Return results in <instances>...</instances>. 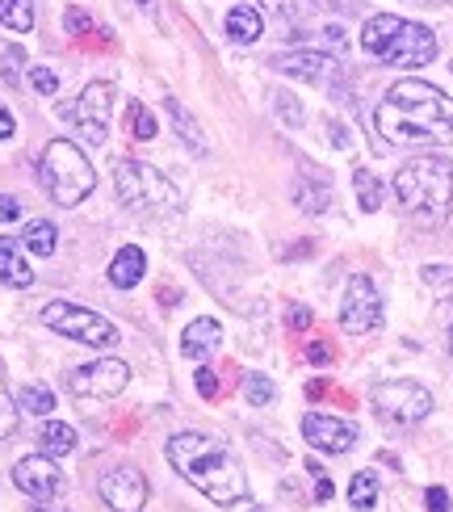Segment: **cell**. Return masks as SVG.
<instances>
[{"instance_id": "1", "label": "cell", "mask_w": 453, "mask_h": 512, "mask_svg": "<svg viewBox=\"0 0 453 512\" xmlns=\"http://www.w3.org/2000/svg\"><path fill=\"white\" fill-rule=\"evenodd\" d=\"M378 135L395 147H428L453 143V101L424 80H399L374 110Z\"/></svg>"}, {"instance_id": "2", "label": "cell", "mask_w": 453, "mask_h": 512, "mask_svg": "<svg viewBox=\"0 0 453 512\" xmlns=\"http://www.w3.org/2000/svg\"><path fill=\"white\" fill-rule=\"evenodd\" d=\"M168 462L185 483H193L206 500L214 504H240L248 500V475L244 466L235 462V454L219 437L206 433H177L168 437Z\"/></svg>"}, {"instance_id": "3", "label": "cell", "mask_w": 453, "mask_h": 512, "mask_svg": "<svg viewBox=\"0 0 453 512\" xmlns=\"http://www.w3.org/2000/svg\"><path fill=\"white\" fill-rule=\"evenodd\" d=\"M395 198L407 219L420 227H441L453 202V164L441 156H416L395 173Z\"/></svg>"}, {"instance_id": "4", "label": "cell", "mask_w": 453, "mask_h": 512, "mask_svg": "<svg viewBox=\"0 0 453 512\" xmlns=\"http://www.w3.org/2000/svg\"><path fill=\"white\" fill-rule=\"evenodd\" d=\"M361 47L382 63H395V68H424V63L437 59V34L428 26H420V21L378 13V17L365 21Z\"/></svg>"}, {"instance_id": "5", "label": "cell", "mask_w": 453, "mask_h": 512, "mask_svg": "<svg viewBox=\"0 0 453 512\" xmlns=\"http://www.w3.org/2000/svg\"><path fill=\"white\" fill-rule=\"evenodd\" d=\"M38 181L51 194V202H59V206H80L97 189L93 164L72 139H51L47 143V152H42V160H38Z\"/></svg>"}, {"instance_id": "6", "label": "cell", "mask_w": 453, "mask_h": 512, "mask_svg": "<svg viewBox=\"0 0 453 512\" xmlns=\"http://www.w3.org/2000/svg\"><path fill=\"white\" fill-rule=\"evenodd\" d=\"M114 185H118V198L131 210H139V215H168V210L181 206V189L160 168H151L143 160H118Z\"/></svg>"}, {"instance_id": "7", "label": "cell", "mask_w": 453, "mask_h": 512, "mask_svg": "<svg viewBox=\"0 0 453 512\" xmlns=\"http://www.w3.org/2000/svg\"><path fill=\"white\" fill-rule=\"evenodd\" d=\"M42 324L59 336H68V340H80V345H93V349L118 345V328L110 319L89 311V307H76V303H47L42 307Z\"/></svg>"}, {"instance_id": "8", "label": "cell", "mask_w": 453, "mask_h": 512, "mask_svg": "<svg viewBox=\"0 0 453 512\" xmlns=\"http://www.w3.org/2000/svg\"><path fill=\"white\" fill-rule=\"evenodd\" d=\"M374 408L391 424H420L433 412V395L412 378H395V382H378L374 387Z\"/></svg>"}, {"instance_id": "9", "label": "cell", "mask_w": 453, "mask_h": 512, "mask_svg": "<svg viewBox=\"0 0 453 512\" xmlns=\"http://www.w3.org/2000/svg\"><path fill=\"white\" fill-rule=\"evenodd\" d=\"M110 110H114V84L110 80H93L89 89L80 93V101L63 105L59 114L72 118L80 126V135L97 147V143H105V135H110Z\"/></svg>"}, {"instance_id": "10", "label": "cell", "mask_w": 453, "mask_h": 512, "mask_svg": "<svg viewBox=\"0 0 453 512\" xmlns=\"http://www.w3.org/2000/svg\"><path fill=\"white\" fill-rule=\"evenodd\" d=\"M126 382H131V366L118 357L89 361V366H76L68 374V387L80 399H114L118 391H126Z\"/></svg>"}, {"instance_id": "11", "label": "cell", "mask_w": 453, "mask_h": 512, "mask_svg": "<svg viewBox=\"0 0 453 512\" xmlns=\"http://www.w3.org/2000/svg\"><path fill=\"white\" fill-rule=\"evenodd\" d=\"M382 324V298L374 290V282L365 273H353L349 286H344V303H340V328L344 332H374Z\"/></svg>"}, {"instance_id": "12", "label": "cell", "mask_w": 453, "mask_h": 512, "mask_svg": "<svg viewBox=\"0 0 453 512\" xmlns=\"http://www.w3.org/2000/svg\"><path fill=\"white\" fill-rule=\"evenodd\" d=\"M97 492H101V500L110 504L114 512H143V504H147V479H143L139 466H110V471L101 475Z\"/></svg>"}, {"instance_id": "13", "label": "cell", "mask_w": 453, "mask_h": 512, "mask_svg": "<svg viewBox=\"0 0 453 512\" xmlns=\"http://www.w3.org/2000/svg\"><path fill=\"white\" fill-rule=\"evenodd\" d=\"M13 483H17V492H26L30 500H55L59 496V466L51 462V454H30V458H21L13 466Z\"/></svg>"}, {"instance_id": "14", "label": "cell", "mask_w": 453, "mask_h": 512, "mask_svg": "<svg viewBox=\"0 0 453 512\" xmlns=\"http://www.w3.org/2000/svg\"><path fill=\"white\" fill-rule=\"evenodd\" d=\"M302 437H307V445H315V450L323 454H349L353 450V441H357V429L353 424H344L336 416H302Z\"/></svg>"}, {"instance_id": "15", "label": "cell", "mask_w": 453, "mask_h": 512, "mask_svg": "<svg viewBox=\"0 0 453 512\" xmlns=\"http://www.w3.org/2000/svg\"><path fill=\"white\" fill-rule=\"evenodd\" d=\"M273 68L282 76H294V80H311V84H332L340 76L336 59L332 55H315V51H290V55H277Z\"/></svg>"}, {"instance_id": "16", "label": "cell", "mask_w": 453, "mask_h": 512, "mask_svg": "<svg viewBox=\"0 0 453 512\" xmlns=\"http://www.w3.org/2000/svg\"><path fill=\"white\" fill-rule=\"evenodd\" d=\"M219 336H223L219 319H193V324L185 328V336H181V353L189 361H206L214 349H219Z\"/></svg>"}, {"instance_id": "17", "label": "cell", "mask_w": 453, "mask_h": 512, "mask_svg": "<svg viewBox=\"0 0 453 512\" xmlns=\"http://www.w3.org/2000/svg\"><path fill=\"white\" fill-rule=\"evenodd\" d=\"M0 282L13 286V290H30L34 286V269L30 261L21 256V244L17 240H0Z\"/></svg>"}, {"instance_id": "18", "label": "cell", "mask_w": 453, "mask_h": 512, "mask_svg": "<svg viewBox=\"0 0 453 512\" xmlns=\"http://www.w3.org/2000/svg\"><path fill=\"white\" fill-rule=\"evenodd\" d=\"M143 269H147V256H143V248L126 244V248H118L114 265H110V282H114L118 290H135V286L143 282Z\"/></svg>"}, {"instance_id": "19", "label": "cell", "mask_w": 453, "mask_h": 512, "mask_svg": "<svg viewBox=\"0 0 453 512\" xmlns=\"http://www.w3.org/2000/svg\"><path fill=\"white\" fill-rule=\"evenodd\" d=\"M265 34V17H261V9H252V5H235L231 13H227V38L231 42H256Z\"/></svg>"}, {"instance_id": "20", "label": "cell", "mask_w": 453, "mask_h": 512, "mask_svg": "<svg viewBox=\"0 0 453 512\" xmlns=\"http://www.w3.org/2000/svg\"><path fill=\"white\" fill-rule=\"evenodd\" d=\"M294 202H298V210H307V215H323L328 202H332V185L328 181H315L311 173L298 177L294 181Z\"/></svg>"}, {"instance_id": "21", "label": "cell", "mask_w": 453, "mask_h": 512, "mask_svg": "<svg viewBox=\"0 0 453 512\" xmlns=\"http://www.w3.org/2000/svg\"><path fill=\"white\" fill-rule=\"evenodd\" d=\"M38 445H42V454L63 458V454H72V450H76V429H72V424L47 420V424L38 429Z\"/></svg>"}, {"instance_id": "22", "label": "cell", "mask_w": 453, "mask_h": 512, "mask_svg": "<svg viewBox=\"0 0 453 512\" xmlns=\"http://www.w3.org/2000/svg\"><path fill=\"white\" fill-rule=\"evenodd\" d=\"M164 110H168L172 126H177L181 143H185V147H193V152H198V156H206V139H202V126H198V122H193V118L185 114V105H181L177 97H168V101H164Z\"/></svg>"}, {"instance_id": "23", "label": "cell", "mask_w": 453, "mask_h": 512, "mask_svg": "<svg viewBox=\"0 0 453 512\" xmlns=\"http://www.w3.org/2000/svg\"><path fill=\"white\" fill-rule=\"evenodd\" d=\"M21 244H26L30 252H38V256H55L59 231H55L47 219H34V223H26V236H21Z\"/></svg>"}, {"instance_id": "24", "label": "cell", "mask_w": 453, "mask_h": 512, "mask_svg": "<svg viewBox=\"0 0 453 512\" xmlns=\"http://www.w3.org/2000/svg\"><path fill=\"white\" fill-rule=\"evenodd\" d=\"M0 26H9L13 34L34 30V5L30 0H0Z\"/></svg>"}, {"instance_id": "25", "label": "cell", "mask_w": 453, "mask_h": 512, "mask_svg": "<svg viewBox=\"0 0 453 512\" xmlns=\"http://www.w3.org/2000/svg\"><path fill=\"white\" fill-rule=\"evenodd\" d=\"M17 403H21V412H30V416H51L55 412V395H51V387H42V382L21 387Z\"/></svg>"}, {"instance_id": "26", "label": "cell", "mask_w": 453, "mask_h": 512, "mask_svg": "<svg viewBox=\"0 0 453 512\" xmlns=\"http://www.w3.org/2000/svg\"><path fill=\"white\" fill-rule=\"evenodd\" d=\"M353 189H357V202H361L365 215H374V210L382 206V185H378V177L370 173V168H357V173H353Z\"/></svg>"}, {"instance_id": "27", "label": "cell", "mask_w": 453, "mask_h": 512, "mask_svg": "<svg viewBox=\"0 0 453 512\" xmlns=\"http://www.w3.org/2000/svg\"><path fill=\"white\" fill-rule=\"evenodd\" d=\"M17 424H21V403L9 395V387H5V370H0V441L17 437Z\"/></svg>"}, {"instance_id": "28", "label": "cell", "mask_w": 453, "mask_h": 512, "mask_svg": "<svg viewBox=\"0 0 453 512\" xmlns=\"http://www.w3.org/2000/svg\"><path fill=\"white\" fill-rule=\"evenodd\" d=\"M349 504H353L357 512H370V508L378 504V479H374L370 471L353 475V483H349Z\"/></svg>"}, {"instance_id": "29", "label": "cell", "mask_w": 453, "mask_h": 512, "mask_svg": "<svg viewBox=\"0 0 453 512\" xmlns=\"http://www.w3.org/2000/svg\"><path fill=\"white\" fill-rule=\"evenodd\" d=\"M126 118H131V135H135L139 143H147V139H156V135H160V122L147 114V105L131 101V105H126Z\"/></svg>"}, {"instance_id": "30", "label": "cell", "mask_w": 453, "mask_h": 512, "mask_svg": "<svg viewBox=\"0 0 453 512\" xmlns=\"http://www.w3.org/2000/svg\"><path fill=\"white\" fill-rule=\"evenodd\" d=\"M244 395H248V403H256V408H265V403H273V382L265 374H248Z\"/></svg>"}, {"instance_id": "31", "label": "cell", "mask_w": 453, "mask_h": 512, "mask_svg": "<svg viewBox=\"0 0 453 512\" xmlns=\"http://www.w3.org/2000/svg\"><path fill=\"white\" fill-rule=\"evenodd\" d=\"M30 84H34V93H42V97L59 93V76L51 68H30Z\"/></svg>"}, {"instance_id": "32", "label": "cell", "mask_w": 453, "mask_h": 512, "mask_svg": "<svg viewBox=\"0 0 453 512\" xmlns=\"http://www.w3.org/2000/svg\"><path fill=\"white\" fill-rule=\"evenodd\" d=\"M63 26H68V34H93V17L84 13L80 5H68V13H63Z\"/></svg>"}, {"instance_id": "33", "label": "cell", "mask_w": 453, "mask_h": 512, "mask_svg": "<svg viewBox=\"0 0 453 512\" xmlns=\"http://www.w3.org/2000/svg\"><path fill=\"white\" fill-rule=\"evenodd\" d=\"M193 382H198V395H202V399L219 395V378H214V370H198V374H193Z\"/></svg>"}, {"instance_id": "34", "label": "cell", "mask_w": 453, "mask_h": 512, "mask_svg": "<svg viewBox=\"0 0 453 512\" xmlns=\"http://www.w3.org/2000/svg\"><path fill=\"white\" fill-rule=\"evenodd\" d=\"M424 504H428V512H449V492H445V487H428Z\"/></svg>"}, {"instance_id": "35", "label": "cell", "mask_w": 453, "mask_h": 512, "mask_svg": "<svg viewBox=\"0 0 453 512\" xmlns=\"http://www.w3.org/2000/svg\"><path fill=\"white\" fill-rule=\"evenodd\" d=\"M13 219H21V202L9 198V194H0V223H13Z\"/></svg>"}, {"instance_id": "36", "label": "cell", "mask_w": 453, "mask_h": 512, "mask_svg": "<svg viewBox=\"0 0 453 512\" xmlns=\"http://www.w3.org/2000/svg\"><path fill=\"white\" fill-rule=\"evenodd\" d=\"M424 282L445 286V282H453V269H449V265H428V269H424Z\"/></svg>"}, {"instance_id": "37", "label": "cell", "mask_w": 453, "mask_h": 512, "mask_svg": "<svg viewBox=\"0 0 453 512\" xmlns=\"http://www.w3.org/2000/svg\"><path fill=\"white\" fill-rule=\"evenodd\" d=\"M273 101H277V110H282V118H286V122H294V126L302 122V110H298V105H290V97H286V93H277Z\"/></svg>"}, {"instance_id": "38", "label": "cell", "mask_w": 453, "mask_h": 512, "mask_svg": "<svg viewBox=\"0 0 453 512\" xmlns=\"http://www.w3.org/2000/svg\"><path fill=\"white\" fill-rule=\"evenodd\" d=\"M17 63H26V55H21L17 47H9V51H5V80H9V84H17Z\"/></svg>"}, {"instance_id": "39", "label": "cell", "mask_w": 453, "mask_h": 512, "mask_svg": "<svg viewBox=\"0 0 453 512\" xmlns=\"http://www.w3.org/2000/svg\"><path fill=\"white\" fill-rule=\"evenodd\" d=\"M307 357L315 361V366H328V361H332V349H328V345H323V340H315V345L307 349Z\"/></svg>"}, {"instance_id": "40", "label": "cell", "mask_w": 453, "mask_h": 512, "mask_svg": "<svg viewBox=\"0 0 453 512\" xmlns=\"http://www.w3.org/2000/svg\"><path fill=\"white\" fill-rule=\"evenodd\" d=\"M332 492H336V487H332V479L315 475V500H319V504H328V500H332Z\"/></svg>"}, {"instance_id": "41", "label": "cell", "mask_w": 453, "mask_h": 512, "mask_svg": "<svg viewBox=\"0 0 453 512\" xmlns=\"http://www.w3.org/2000/svg\"><path fill=\"white\" fill-rule=\"evenodd\" d=\"M290 328H311V311L307 307H290Z\"/></svg>"}, {"instance_id": "42", "label": "cell", "mask_w": 453, "mask_h": 512, "mask_svg": "<svg viewBox=\"0 0 453 512\" xmlns=\"http://www.w3.org/2000/svg\"><path fill=\"white\" fill-rule=\"evenodd\" d=\"M13 131H17V126H13V114L5 110V105H0V139H13Z\"/></svg>"}, {"instance_id": "43", "label": "cell", "mask_w": 453, "mask_h": 512, "mask_svg": "<svg viewBox=\"0 0 453 512\" xmlns=\"http://www.w3.org/2000/svg\"><path fill=\"white\" fill-rule=\"evenodd\" d=\"M328 131H332V143H336V147H349V131H344V126H340V122H332V126H328Z\"/></svg>"}, {"instance_id": "44", "label": "cell", "mask_w": 453, "mask_h": 512, "mask_svg": "<svg viewBox=\"0 0 453 512\" xmlns=\"http://www.w3.org/2000/svg\"><path fill=\"white\" fill-rule=\"evenodd\" d=\"M416 5H449V0H416Z\"/></svg>"}, {"instance_id": "45", "label": "cell", "mask_w": 453, "mask_h": 512, "mask_svg": "<svg viewBox=\"0 0 453 512\" xmlns=\"http://www.w3.org/2000/svg\"><path fill=\"white\" fill-rule=\"evenodd\" d=\"M34 512H55V508H47V504H38V508H34Z\"/></svg>"}, {"instance_id": "46", "label": "cell", "mask_w": 453, "mask_h": 512, "mask_svg": "<svg viewBox=\"0 0 453 512\" xmlns=\"http://www.w3.org/2000/svg\"><path fill=\"white\" fill-rule=\"evenodd\" d=\"M449 345H453V340H449Z\"/></svg>"}]
</instances>
